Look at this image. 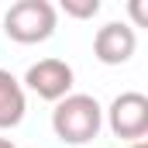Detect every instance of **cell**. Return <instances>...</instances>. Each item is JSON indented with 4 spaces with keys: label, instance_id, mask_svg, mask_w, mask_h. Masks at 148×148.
Returning <instances> with one entry per match:
<instances>
[{
    "label": "cell",
    "instance_id": "1",
    "mask_svg": "<svg viewBox=\"0 0 148 148\" xmlns=\"http://www.w3.org/2000/svg\"><path fill=\"white\" fill-rule=\"evenodd\" d=\"M103 127V107L90 93H69L52 110V131L66 145H90Z\"/></svg>",
    "mask_w": 148,
    "mask_h": 148
},
{
    "label": "cell",
    "instance_id": "2",
    "mask_svg": "<svg viewBox=\"0 0 148 148\" xmlns=\"http://www.w3.org/2000/svg\"><path fill=\"white\" fill-rule=\"evenodd\" d=\"M55 24H59V10L48 0H17L3 14V31L17 45L48 41V38L55 35Z\"/></svg>",
    "mask_w": 148,
    "mask_h": 148
},
{
    "label": "cell",
    "instance_id": "3",
    "mask_svg": "<svg viewBox=\"0 0 148 148\" xmlns=\"http://www.w3.org/2000/svg\"><path fill=\"white\" fill-rule=\"evenodd\" d=\"M107 124L117 138L124 141H145L148 134V97L138 90H127V93H117L114 103L107 107Z\"/></svg>",
    "mask_w": 148,
    "mask_h": 148
},
{
    "label": "cell",
    "instance_id": "4",
    "mask_svg": "<svg viewBox=\"0 0 148 148\" xmlns=\"http://www.w3.org/2000/svg\"><path fill=\"white\" fill-rule=\"evenodd\" d=\"M73 66L69 62H62V59H41L35 62L28 73H24V83L21 86H28L31 93H38L41 100H52V103H59L62 97H69L73 93Z\"/></svg>",
    "mask_w": 148,
    "mask_h": 148
},
{
    "label": "cell",
    "instance_id": "5",
    "mask_svg": "<svg viewBox=\"0 0 148 148\" xmlns=\"http://www.w3.org/2000/svg\"><path fill=\"white\" fill-rule=\"evenodd\" d=\"M134 48H138V35L124 21H110L93 35V55L103 66H124L134 55Z\"/></svg>",
    "mask_w": 148,
    "mask_h": 148
},
{
    "label": "cell",
    "instance_id": "6",
    "mask_svg": "<svg viewBox=\"0 0 148 148\" xmlns=\"http://www.w3.org/2000/svg\"><path fill=\"white\" fill-rule=\"evenodd\" d=\"M28 114V97H24V86L21 79L7 69H0V131L7 127H17Z\"/></svg>",
    "mask_w": 148,
    "mask_h": 148
},
{
    "label": "cell",
    "instance_id": "7",
    "mask_svg": "<svg viewBox=\"0 0 148 148\" xmlns=\"http://www.w3.org/2000/svg\"><path fill=\"white\" fill-rule=\"evenodd\" d=\"M62 10H66L69 17L86 21V17H97V14H100V0H62Z\"/></svg>",
    "mask_w": 148,
    "mask_h": 148
},
{
    "label": "cell",
    "instance_id": "8",
    "mask_svg": "<svg viewBox=\"0 0 148 148\" xmlns=\"http://www.w3.org/2000/svg\"><path fill=\"white\" fill-rule=\"evenodd\" d=\"M131 17H134V28H145V24H148L145 0H131Z\"/></svg>",
    "mask_w": 148,
    "mask_h": 148
},
{
    "label": "cell",
    "instance_id": "9",
    "mask_svg": "<svg viewBox=\"0 0 148 148\" xmlns=\"http://www.w3.org/2000/svg\"><path fill=\"white\" fill-rule=\"evenodd\" d=\"M0 148H17V145H14L10 138H3V134H0Z\"/></svg>",
    "mask_w": 148,
    "mask_h": 148
},
{
    "label": "cell",
    "instance_id": "10",
    "mask_svg": "<svg viewBox=\"0 0 148 148\" xmlns=\"http://www.w3.org/2000/svg\"><path fill=\"white\" fill-rule=\"evenodd\" d=\"M127 148H148V141H134V145H127Z\"/></svg>",
    "mask_w": 148,
    "mask_h": 148
}]
</instances>
